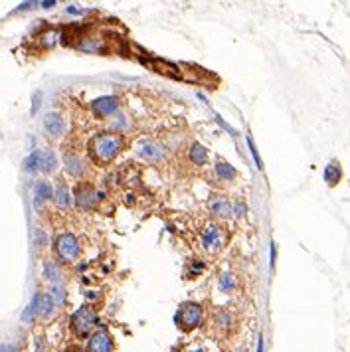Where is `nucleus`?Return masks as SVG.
Returning a JSON list of instances; mask_svg holds the SVG:
<instances>
[{
  "label": "nucleus",
  "mask_w": 350,
  "mask_h": 352,
  "mask_svg": "<svg viewBox=\"0 0 350 352\" xmlns=\"http://www.w3.org/2000/svg\"><path fill=\"white\" fill-rule=\"evenodd\" d=\"M125 141L119 133H99L95 135L91 142H89V153L93 157L95 163H111L117 155L123 150Z\"/></svg>",
  "instance_id": "f257e3e1"
},
{
  "label": "nucleus",
  "mask_w": 350,
  "mask_h": 352,
  "mask_svg": "<svg viewBox=\"0 0 350 352\" xmlns=\"http://www.w3.org/2000/svg\"><path fill=\"white\" fill-rule=\"evenodd\" d=\"M95 325H97V315L91 307H79L70 319V327L77 338H89L93 334L91 329Z\"/></svg>",
  "instance_id": "f03ea898"
},
{
  "label": "nucleus",
  "mask_w": 350,
  "mask_h": 352,
  "mask_svg": "<svg viewBox=\"0 0 350 352\" xmlns=\"http://www.w3.org/2000/svg\"><path fill=\"white\" fill-rule=\"evenodd\" d=\"M54 252L62 261L71 263L79 256V241L73 234H60L54 241Z\"/></svg>",
  "instance_id": "7ed1b4c3"
},
{
  "label": "nucleus",
  "mask_w": 350,
  "mask_h": 352,
  "mask_svg": "<svg viewBox=\"0 0 350 352\" xmlns=\"http://www.w3.org/2000/svg\"><path fill=\"white\" fill-rule=\"evenodd\" d=\"M176 323L186 330H192L196 327H200L202 323V307L198 303H184L176 313Z\"/></svg>",
  "instance_id": "20e7f679"
},
{
  "label": "nucleus",
  "mask_w": 350,
  "mask_h": 352,
  "mask_svg": "<svg viewBox=\"0 0 350 352\" xmlns=\"http://www.w3.org/2000/svg\"><path fill=\"white\" fill-rule=\"evenodd\" d=\"M115 344H113V336L105 329H99L93 332L87 340V348L85 352H113Z\"/></svg>",
  "instance_id": "39448f33"
},
{
  "label": "nucleus",
  "mask_w": 350,
  "mask_h": 352,
  "mask_svg": "<svg viewBox=\"0 0 350 352\" xmlns=\"http://www.w3.org/2000/svg\"><path fill=\"white\" fill-rule=\"evenodd\" d=\"M119 107V99L115 95H105V97H97L95 101H91V109L97 117H109L113 115Z\"/></svg>",
  "instance_id": "423d86ee"
},
{
  "label": "nucleus",
  "mask_w": 350,
  "mask_h": 352,
  "mask_svg": "<svg viewBox=\"0 0 350 352\" xmlns=\"http://www.w3.org/2000/svg\"><path fill=\"white\" fill-rule=\"evenodd\" d=\"M95 198H99L97 196V192L93 190L91 184H77L75 188V204L81 208V210H91L95 204Z\"/></svg>",
  "instance_id": "0eeeda50"
},
{
  "label": "nucleus",
  "mask_w": 350,
  "mask_h": 352,
  "mask_svg": "<svg viewBox=\"0 0 350 352\" xmlns=\"http://www.w3.org/2000/svg\"><path fill=\"white\" fill-rule=\"evenodd\" d=\"M202 243H204V247L210 249V252L220 249L222 243H224V232H222L216 224L206 226V228H204V234H202Z\"/></svg>",
  "instance_id": "6e6552de"
},
{
  "label": "nucleus",
  "mask_w": 350,
  "mask_h": 352,
  "mask_svg": "<svg viewBox=\"0 0 350 352\" xmlns=\"http://www.w3.org/2000/svg\"><path fill=\"white\" fill-rule=\"evenodd\" d=\"M210 212L212 214H216V216H222V218H230L233 214V208H232V204L228 202V198L226 196H212V200H210Z\"/></svg>",
  "instance_id": "1a4fd4ad"
},
{
  "label": "nucleus",
  "mask_w": 350,
  "mask_h": 352,
  "mask_svg": "<svg viewBox=\"0 0 350 352\" xmlns=\"http://www.w3.org/2000/svg\"><path fill=\"white\" fill-rule=\"evenodd\" d=\"M44 129H46L49 135H54V137L62 135L64 129H66L64 117L60 113H47L46 117H44Z\"/></svg>",
  "instance_id": "9d476101"
},
{
  "label": "nucleus",
  "mask_w": 350,
  "mask_h": 352,
  "mask_svg": "<svg viewBox=\"0 0 350 352\" xmlns=\"http://www.w3.org/2000/svg\"><path fill=\"white\" fill-rule=\"evenodd\" d=\"M54 192H56V190L52 188V184H49L47 180H38L36 186H34V204L40 206L42 202L54 198Z\"/></svg>",
  "instance_id": "9b49d317"
},
{
  "label": "nucleus",
  "mask_w": 350,
  "mask_h": 352,
  "mask_svg": "<svg viewBox=\"0 0 350 352\" xmlns=\"http://www.w3.org/2000/svg\"><path fill=\"white\" fill-rule=\"evenodd\" d=\"M40 309H42V295L40 293H36L34 297H32V301H30V305L24 309L22 313V323H30V321H34L38 315H40Z\"/></svg>",
  "instance_id": "f8f14e48"
},
{
  "label": "nucleus",
  "mask_w": 350,
  "mask_h": 352,
  "mask_svg": "<svg viewBox=\"0 0 350 352\" xmlns=\"http://www.w3.org/2000/svg\"><path fill=\"white\" fill-rule=\"evenodd\" d=\"M137 155H139L140 159H144V161H159L161 155H163V150L155 142H142L139 148H137Z\"/></svg>",
  "instance_id": "ddd939ff"
},
{
  "label": "nucleus",
  "mask_w": 350,
  "mask_h": 352,
  "mask_svg": "<svg viewBox=\"0 0 350 352\" xmlns=\"http://www.w3.org/2000/svg\"><path fill=\"white\" fill-rule=\"evenodd\" d=\"M54 200H56V204L60 206V208H68L71 204V194H70V188L66 182H60L58 188H56V192H54Z\"/></svg>",
  "instance_id": "4468645a"
},
{
  "label": "nucleus",
  "mask_w": 350,
  "mask_h": 352,
  "mask_svg": "<svg viewBox=\"0 0 350 352\" xmlns=\"http://www.w3.org/2000/svg\"><path fill=\"white\" fill-rule=\"evenodd\" d=\"M22 168L26 172H36L42 168V150H32L22 163Z\"/></svg>",
  "instance_id": "2eb2a0df"
},
{
  "label": "nucleus",
  "mask_w": 350,
  "mask_h": 352,
  "mask_svg": "<svg viewBox=\"0 0 350 352\" xmlns=\"http://www.w3.org/2000/svg\"><path fill=\"white\" fill-rule=\"evenodd\" d=\"M188 157H190V161H192L194 165H198V166H204L206 165V161H208V153H206V148H204L200 142H194V144H192Z\"/></svg>",
  "instance_id": "dca6fc26"
},
{
  "label": "nucleus",
  "mask_w": 350,
  "mask_h": 352,
  "mask_svg": "<svg viewBox=\"0 0 350 352\" xmlns=\"http://www.w3.org/2000/svg\"><path fill=\"white\" fill-rule=\"evenodd\" d=\"M66 168H68V172H70L71 176H81L83 170H85V165H83V161L79 157L66 155Z\"/></svg>",
  "instance_id": "f3484780"
},
{
  "label": "nucleus",
  "mask_w": 350,
  "mask_h": 352,
  "mask_svg": "<svg viewBox=\"0 0 350 352\" xmlns=\"http://www.w3.org/2000/svg\"><path fill=\"white\" fill-rule=\"evenodd\" d=\"M340 176H342V170H340V166L336 161H330L325 168V180H327L330 186H334L338 180H340Z\"/></svg>",
  "instance_id": "a211bd4d"
},
{
  "label": "nucleus",
  "mask_w": 350,
  "mask_h": 352,
  "mask_svg": "<svg viewBox=\"0 0 350 352\" xmlns=\"http://www.w3.org/2000/svg\"><path fill=\"white\" fill-rule=\"evenodd\" d=\"M56 166H58V159H56V155L52 153V150H42V168L40 170H44V172H54L56 170Z\"/></svg>",
  "instance_id": "6ab92c4d"
},
{
  "label": "nucleus",
  "mask_w": 350,
  "mask_h": 352,
  "mask_svg": "<svg viewBox=\"0 0 350 352\" xmlns=\"http://www.w3.org/2000/svg\"><path fill=\"white\" fill-rule=\"evenodd\" d=\"M44 277L52 283L60 281V267H58L56 261H46L44 263Z\"/></svg>",
  "instance_id": "aec40b11"
},
{
  "label": "nucleus",
  "mask_w": 350,
  "mask_h": 352,
  "mask_svg": "<svg viewBox=\"0 0 350 352\" xmlns=\"http://www.w3.org/2000/svg\"><path fill=\"white\" fill-rule=\"evenodd\" d=\"M77 47H79V49H83V52L97 54V52H101V49H103V42H101V40H97V38H83V42H81Z\"/></svg>",
  "instance_id": "412c9836"
},
{
  "label": "nucleus",
  "mask_w": 350,
  "mask_h": 352,
  "mask_svg": "<svg viewBox=\"0 0 350 352\" xmlns=\"http://www.w3.org/2000/svg\"><path fill=\"white\" fill-rule=\"evenodd\" d=\"M216 174H218L222 180H233V178H235V170H233V166H230L228 163H216Z\"/></svg>",
  "instance_id": "4be33fe9"
},
{
  "label": "nucleus",
  "mask_w": 350,
  "mask_h": 352,
  "mask_svg": "<svg viewBox=\"0 0 350 352\" xmlns=\"http://www.w3.org/2000/svg\"><path fill=\"white\" fill-rule=\"evenodd\" d=\"M54 299H52V295H42V309H40V315L42 317H49L52 313H54Z\"/></svg>",
  "instance_id": "5701e85b"
},
{
  "label": "nucleus",
  "mask_w": 350,
  "mask_h": 352,
  "mask_svg": "<svg viewBox=\"0 0 350 352\" xmlns=\"http://www.w3.org/2000/svg\"><path fill=\"white\" fill-rule=\"evenodd\" d=\"M220 291H232L233 289V285H235V281H233V275L232 273H224L222 277H220Z\"/></svg>",
  "instance_id": "b1692460"
},
{
  "label": "nucleus",
  "mask_w": 350,
  "mask_h": 352,
  "mask_svg": "<svg viewBox=\"0 0 350 352\" xmlns=\"http://www.w3.org/2000/svg\"><path fill=\"white\" fill-rule=\"evenodd\" d=\"M49 295H52V299H54L56 305H64V287H62V285L56 283V285L52 287V293H49Z\"/></svg>",
  "instance_id": "393cba45"
},
{
  "label": "nucleus",
  "mask_w": 350,
  "mask_h": 352,
  "mask_svg": "<svg viewBox=\"0 0 350 352\" xmlns=\"http://www.w3.org/2000/svg\"><path fill=\"white\" fill-rule=\"evenodd\" d=\"M247 146H249V153H252V157H254V161H256V166L261 170V168H263V163H261V157H259V153H257L256 142H254L252 137H247Z\"/></svg>",
  "instance_id": "a878e982"
},
{
  "label": "nucleus",
  "mask_w": 350,
  "mask_h": 352,
  "mask_svg": "<svg viewBox=\"0 0 350 352\" xmlns=\"http://www.w3.org/2000/svg\"><path fill=\"white\" fill-rule=\"evenodd\" d=\"M40 105H42V91H36V93L32 95V115L38 113Z\"/></svg>",
  "instance_id": "bb28decb"
},
{
  "label": "nucleus",
  "mask_w": 350,
  "mask_h": 352,
  "mask_svg": "<svg viewBox=\"0 0 350 352\" xmlns=\"http://www.w3.org/2000/svg\"><path fill=\"white\" fill-rule=\"evenodd\" d=\"M34 237H36V245H38V247H44V245H46L47 237H46V234H44L42 230H36Z\"/></svg>",
  "instance_id": "cd10ccee"
},
{
  "label": "nucleus",
  "mask_w": 350,
  "mask_h": 352,
  "mask_svg": "<svg viewBox=\"0 0 350 352\" xmlns=\"http://www.w3.org/2000/svg\"><path fill=\"white\" fill-rule=\"evenodd\" d=\"M202 267H204V265H202L200 261H196V263L192 265V269H190V275H198V271H200Z\"/></svg>",
  "instance_id": "c85d7f7f"
},
{
  "label": "nucleus",
  "mask_w": 350,
  "mask_h": 352,
  "mask_svg": "<svg viewBox=\"0 0 350 352\" xmlns=\"http://www.w3.org/2000/svg\"><path fill=\"white\" fill-rule=\"evenodd\" d=\"M0 352H18V348H16L14 344H2Z\"/></svg>",
  "instance_id": "c756f323"
},
{
  "label": "nucleus",
  "mask_w": 350,
  "mask_h": 352,
  "mask_svg": "<svg viewBox=\"0 0 350 352\" xmlns=\"http://www.w3.org/2000/svg\"><path fill=\"white\" fill-rule=\"evenodd\" d=\"M32 6H36V2H22V4L18 6V10H28V8H32Z\"/></svg>",
  "instance_id": "7c9ffc66"
},
{
  "label": "nucleus",
  "mask_w": 350,
  "mask_h": 352,
  "mask_svg": "<svg viewBox=\"0 0 350 352\" xmlns=\"http://www.w3.org/2000/svg\"><path fill=\"white\" fill-rule=\"evenodd\" d=\"M275 258H277V249H275V243H271V265H275Z\"/></svg>",
  "instance_id": "2f4dec72"
},
{
  "label": "nucleus",
  "mask_w": 350,
  "mask_h": 352,
  "mask_svg": "<svg viewBox=\"0 0 350 352\" xmlns=\"http://www.w3.org/2000/svg\"><path fill=\"white\" fill-rule=\"evenodd\" d=\"M257 352H263V336L257 338Z\"/></svg>",
  "instance_id": "473e14b6"
},
{
  "label": "nucleus",
  "mask_w": 350,
  "mask_h": 352,
  "mask_svg": "<svg viewBox=\"0 0 350 352\" xmlns=\"http://www.w3.org/2000/svg\"><path fill=\"white\" fill-rule=\"evenodd\" d=\"M54 4H56V2H40V6H42V8H52Z\"/></svg>",
  "instance_id": "72a5a7b5"
},
{
  "label": "nucleus",
  "mask_w": 350,
  "mask_h": 352,
  "mask_svg": "<svg viewBox=\"0 0 350 352\" xmlns=\"http://www.w3.org/2000/svg\"><path fill=\"white\" fill-rule=\"evenodd\" d=\"M66 352H81V350H79L77 346H70V348H68V350H66Z\"/></svg>",
  "instance_id": "f704fd0d"
},
{
  "label": "nucleus",
  "mask_w": 350,
  "mask_h": 352,
  "mask_svg": "<svg viewBox=\"0 0 350 352\" xmlns=\"http://www.w3.org/2000/svg\"><path fill=\"white\" fill-rule=\"evenodd\" d=\"M192 352H204V348H196V350H192Z\"/></svg>",
  "instance_id": "c9c22d12"
},
{
  "label": "nucleus",
  "mask_w": 350,
  "mask_h": 352,
  "mask_svg": "<svg viewBox=\"0 0 350 352\" xmlns=\"http://www.w3.org/2000/svg\"><path fill=\"white\" fill-rule=\"evenodd\" d=\"M0 348H2V344H0Z\"/></svg>",
  "instance_id": "e433bc0d"
}]
</instances>
